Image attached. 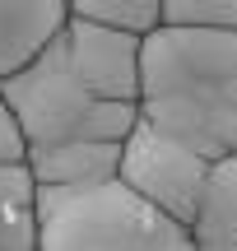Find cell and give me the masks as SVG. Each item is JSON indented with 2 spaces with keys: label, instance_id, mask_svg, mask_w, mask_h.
Listing matches in <instances>:
<instances>
[{
  "label": "cell",
  "instance_id": "obj_9",
  "mask_svg": "<svg viewBox=\"0 0 237 251\" xmlns=\"http://www.w3.org/2000/svg\"><path fill=\"white\" fill-rule=\"evenodd\" d=\"M37 181L28 158L0 163V251H37V219H33Z\"/></svg>",
  "mask_w": 237,
  "mask_h": 251
},
{
  "label": "cell",
  "instance_id": "obj_12",
  "mask_svg": "<svg viewBox=\"0 0 237 251\" xmlns=\"http://www.w3.org/2000/svg\"><path fill=\"white\" fill-rule=\"evenodd\" d=\"M14 158H28V144H24V135H19V121H14V112H9L5 93H0V163H14Z\"/></svg>",
  "mask_w": 237,
  "mask_h": 251
},
{
  "label": "cell",
  "instance_id": "obj_11",
  "mask_svg": "<svg viewBox=\"0 0 237 251\" xmlns=\"http://www.w3.org/2000/svg\"><path fill=\"white\" fill-rule=\"evenodd\" d=\"M158 24L237 28V0H158Z\"/></svg>",
  "mask_w": 237,
  "mask_h": 251
},
{
  "label": "cell",
  "instance_id": "obj_2",
  "mask_svg": "<svg viewBox=\"0 0 237 251\" xmlns=\"http://www.w3.org/2000/svg\"><path fill=\"white\" fill-rule=\"evenodd\" d=\"M33 219L37 251H191L186 228L149 205L121 172L37 186Z\"/></svg>",
  "mask_w": 237,
  "mask_h": 251
},
{
  "label": "cell",
  "instance_id": "obj_10",
  "mask_svg": "<svg viewBox=\"0 0 237 251\" xmlns=\"http://www.w3.org/2000/svg\"><path fill=\"white\" fill-rule=\"evenodd\" d=\"M70 19H89V24L126 28L144 37L158 24V0H70Z\"/></svg>",
  "mask_w": 237,
  "mask_h": 251
},
{
  "label": "cell",
  "instance_id": "obj_8",
  "mask_svg": "<svg viewBox=\"0 0 237 251\" xmlns=\"http://www.w3.org/2000/svg\"><path fill=\"white\" fill-rule=\"evenodd\" d=\"M121 144L107 140H74V144H37L28 149V172L37 186H56V181H93L117 172Z\"/></svg>",
  "mask_w": 237,
  "mask_h": 251
},
{
  "label": "cell",
  "instance_id": "obj_4",
  "mask_svg": "<svg viewBox=\"0 0 237 251\" xmlns=\"http://www.w3.org/2000/svg\"><path fill=\"white\" fill-rule=\"evenodd\" d=\"M214 158L195 153L191 144L172 140L167 130L149 126L144 117H135V126L126 130L121 140V158H117V172L149 200L158 205L167 219L186 228V219L195 214V200H200V181L210 172Z\"/></svg>",
  "mask_w": 237,
  "mask_h": 251
},
{
  "label": "cell",
  "instance_id": "obj_3",
  "mask_svg": "<svg viewBox=\"0 0 237 251\" xmlns=\"http://www.w3.org/2000/svg\"><path fill=\"white\" fill-rule=\"evenodd\" d=\"M9 112L19 121L28 149L37 144H74V140H107L121 144L126 130L135 126L140 107L121 98H102L74 75L70 56L61 47V33L19 70H9L0 79Z\"/></svg>",
  "mask_w": 237,
  "mask_h": 251
},
{
  "label": "cell",
  "instance_id": "obj_1",
  "mask_svg": "<svg viewBox=\"0 0 237 251\" xmlns=\"http://www.w3.org/2000/svg\"><path fill=\"white\" fill-rule=\"evenodd\" d=\"M135 107L205 158L237 153V28L154 24L140 37Z\"/></svg>",
  "mask_w": 237,
  "mask_h": 251
},
{
  "label": "cell",
  "instance_id": "obj_5",
  "mask_svg": "<svg viewBox=\"0 0 237 251\" xmlns=\"http://www.w3.org/2000/svg\"><path fill=\"white\" fill-rule=\"evenodd\" d=\"M61 47L70 56L74 75L93 93L135 102V93H140V33L89 24V19H65Z\"/></svg>",
  "mask_w": 237,
  "mask_h": 251
},
{
  "label": "cell",
  "instance_id": "obj_6",
  "mask_svg": "<svg viewBox=\"0 0 237 251\" xmlns=\"http://www.w3.org/2000/svg\"><path fill=\"white\" fill-rule=\"evenodd\" d=\"M191 251H237V153L210 163L195 214L186 219Z\"/></svg>",
  "mask_w": 237,
  "mask_h": 251
},
{
  "label": "cell",
  "instance_id": "obj_7",
  "mask_svg": "<svg viewBox=\"0 0 237 251\" xmlns=\"http://www.w3.org/2000/svg\"><path fill=\"white\" fill-rule=\"evenodd\" d=\"M70 0H0V79L33 61L65 28Z\"/></svg>",
  "mask_w": 237,
  "mask_h": 251
}]
</instances>
